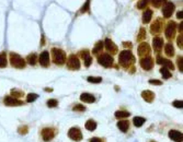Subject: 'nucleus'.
Here are the masks:
<instances>
[{
    "mask_svg": "<svg viewBox=\"0 0 183 142\" xmlns=\"http://www.w3.org/2000/svg\"><path fill=\"white\" fill-rule=\"evenodd\" d=\"M150 142H155V141H150Z\"/></svg>",
    "mask_w": 183,
    "mask_h": 142,
    "instance_id": "nucleus-51",
    "label": "nucleus"
},
{
    "mask_svg": "<svg viewBox=\"0 0 183 142\" xmlns=\"http://www.w3.org/2000/svg\"><path fill=\"white\" fill-rule=\"evenodd\" d=\"M173 11H174V4L172 2H166L165 7L162 8V14L165 18H170L172 15Z\"/></svg>",
    "mask_w": 183,
    "mask_h": 142,
    "instance_id": "nucleus-11",
    "label": "nucleus"
},
{
    "mask_svg": "<svg viewBox=\"0 0 183 142\" xmlns=\"http://www.w3.org/2000/svg\"><path fill=\"white\" fill-rule=\"evenodd\" d=\"M55 135H56V132H55V129L53 128H44L42 130V138L46 142L53 140Z\"/></svg>",
    "mask_w": 183,
    "mask_h": 142,
    "instance_id": "nucleus-7",
    "label": "nucleus"
},
{
    "mask_svg": "<svg viewBox=\"0 0 183 142\" xmlns=\"http://www.w3.org/2000/svg\"><path fill=\"white\" fill-rule=\"evenodd\" d=\"M72 111L74 112H85L86 111V107L85 106H82V105H75L74 107H72Z\"/></svg>",
    "mask_w": 183,
    "mask_h": 142,
    "instance_id": "nucleus-37",
    "label": "nucleus"
},
{
    "mask_svg": "<svg viewBox=\"0 0 183 142\" xmlns=\"http://www.w3.org/2000/svg\"><path fill=\"white\" fill-rule=\"evenodd\" d=\"M137 51H138V55L140 56V57H144V56H148V55L150 54V47L149 45L147 44V43H142V44L138 46V49H137Z\"/></svg>",
    "mask_w": 183,
    "mask_h": 142,
    "instance_id": "nucleus-12",
    "label": "nucleus"
},
{
    "mask_svg": "<svg viewBox=\"0 0 183 142\" xmlns=\"http://www.w3.org/2000/svg\"><path fill=\"white\" fill-rule=\"evenodd\" d=\"M169 138L174 142H182L183 135H182V132L178 131V130H170Z\"/></svg>",
    "mask_w": 183,
    "mask_h": 142,
    "instance_id": "nucleus-14",
    "label": "nucleus"
},
{
    "mask_svg": "<svg viewBox=\"0 0 183 142\" xmlns=\"http://www.w3.org/2000/svg\"><path fill=\"white\" fill-rule=\"evenodd\" d=\"M89 142H104V140L100 138H92L89 140Z\"/></svg>",
    "mask_w": 183,
    "mask_h": 142,
    "instance_id": "nucleus-46",
    "label": "nucleus"
},
{
    "mask_svg": "<svg viewBox=\"0 0 183 142\" xmlns=\"http://www.w3.org/2000/svg\"><path fill=\"white\" fill-rule=\"evenodd\" d=\"M98 62L100 64H102L105 68H110L112 67L114 59L110 54H101L100 56H98Z\"/></svg>",
    "mask_w": 183,
    "mask_h": 142,
    "instance_id": "nucleus-4",
    "label": "nucleus"
},
{
    "mask_svg": "<svg viewBox=\"0 0 183 142\" xmlns=\"http://www.w3.org/2000/svg\"><path fill=\"white\" fill-rule=\"evenodd\" d=\"M18 131H19L20 135H27L29 132V128H27V126H21Z\"/></svg>",
    "mask_w": 183,
    "mask_h": 142,
    "instance_id": "nucleus-39",
    "label": "nucleus"
},
{
    "mask_svg": "<svg viewBox=\"0 0 183 142\" xmlns=\"http://www.w3.org/2000/svg\"><path fill=\"white\" fill-rule=\"evenodd\" d=\"M151 17H153V10L150 9H146L145 12L142 13V22L144 23H149L150 20H151Z\"/></svg>",
    "mask_w": 183,
    "mask_h": 142,
    "instance_id": "nucleus-22",
    "label": "nucleus"
},
{
    "mask_svg": "<svg viewBox=\"0 0 183 142\" xmlns=\"http://www.w3.org/2000/svg\"><path fill=\"white\" fill-rule=\"evenodd\" d=\"M178 46H179L181 49L183 48V45H182V34L179 36V38H178Z\"/></svg>",
    "mask_w": 183,
    "mask_h": 142,
    "instance_id": "nucleus-45",
    "label": "nucleus"
},
{
    "mask_svg": "<svg viewBox=\"0 0 183 142\" xmlns=\"http://www.w3.org/2000/svg\"><path fill=\"white\" fill-rule=\"evenodd\" d=\"M176 17H178V19H182V18H183V11H180V12H178Z\"/></svg>",
    "mask_w": 183,
    "mask_h": 142,
    "instance_id": "nucleus-48",
    "label": "nucleus"
},
{
    "mask_svg": "<svg viewBox=\"0 0 183 142\" xmlns=\"http://www.w3.org/2000/svg\"><path fill=\"white\" fill-rule=\"evenodd\" d=\"M87 80L90 83H101L102 82V78H100V77H88Z\"/></svg>",
    "mask_w": 183,
    "mask_h": 142,
    "instance_id": "nucleus-33",
    "label": "nucleus"
},
{
    "mask_svg": "<svg viewBox=\"0 0 183 142\" xmlns=\"http://www.w3.org/2000/svg\"><path fill=\"white\" fill-rule=\"evenodd\" d=\"M68 137L74 140V141H81L82 139V133L80 131V129L77 128V127H74V128H70L69 131H68Z\"/></svg>",
    "mask_w": 183,
    "mask_h": 142,
    "instance_id": "nucleus-6",
    "label": "nucleus"
},
{
    "mask_svg": "<svg viewBox=\"0 0 183 142\" xmlns=\"http://www.w3.org/2000/svg\"><path fill=\"white\" fill-rule=\"evenodd\" d=\"M104 45H105V48L108 49V51H110V54H116L117 53V46H116L114 43H113L110 38H106L104 41Z\"/></svg>",
    "mask_w": 183,
    "mask_h": 142,
    "instance_id": "nucleus-15",
    "label": "nucleus"
},
{
    "mask_svg": "<svg viewBox=\"0 0 183 142\" xmlns=\"http://www.w3.org/2000/svg\"><path fill=\"white\" fill-rule=\"evenodd\" d=\"M142 98H144L146 102H148V103H151V102L153 101V98H155V94H153L151 91L142 92Z\"/></svg>",
    "mask_w": 183,
    "mask_h": 142,
    "instance_id": "nucleus-21",
    "label": "nucleus"
},
{
    "mask_svg": "<svg viewBox=\"0 0 183 142\" xmlns=\"http://www.w3.org/2000/svg\"><path fill=\"white\" fill-rule=\"evenodd\" d=\"M45 91H46V92H52L53 90H52V89H45Z\"/></svg>",
    "mask_w": 183,
    "mask_h": 142,
    "instance_id": "nucleus-50",
    "label": "nucleus"
},
{
    "mask_svg": "<svg viewBox=\"0 0 183 142\" xmlns=\"http://www.w3.org/2000/svg\"><path fill=\"white\" fill-rule=\"evenodd\" d=\"M160 72H161V75H162L163 79H169L171 78V72L169 71V69H167V68L162 67L160 69Z\"/></svg>",
    "mask_w": 183,
    "mask_h": 142,
    "instance_id": "nucleus-30",
    "label": "nucleus"
},
{
    "mask_svg": "<svg viewBox=\"0 0 183 142\" xmlns=\"http://www.w3.org/2000/svg\"><path fill=\"white\" fill-rule=\"evenodd\" d=\"M80 100L82 102H85V103H89V104L95 102V97L92 94H90V93H82L80 95Z\"/></svg>",
    "mask_w": 183,
    "mask_h": 142,
    "instance_id": "nucleus-20",
    "label": "nucleus"
},
{
    "mask_svg": "<svg viewBox=\"0 0 183 142\" xmlns=\"http://www.w3.org/2000/svg\"><path fill=\"white\" fill-rule=\"evenodd\" d=\"M173 106L176 107V108H182V107H183L182 101H174V102H173Z\"/></svg>",
    "mask_w": 183,
    "mask_h": 142,
    "instance_id": "nucleus-42",
    "label": "nucleus"
},
{
    "mask_svg": "<svg viewBox=\"0 0 183 142\" xmlns=\"http://www.w3.org/2000/svg\"><path fill=\"white\" fill-rule=\"evenodd\" d=\"M149 83L150 84H153V85H161L162 84V82L159 81V80H149Z\"/></svg>",
    "mask_w": 183,
    "mask_h": 142,
    "instance_id": "nucleus-44",
    "label": "nucleus"
},
{
    "mask_svg": "<svg viewBox=\"0 0 183 142\" xmlns=\"http://www.w3.org/2000/svg\"><path fill=\"white\" fill-rule=\"evenodd\" d=\"M38 97V94H35V93H30V94L27 95V103H33L34 101H36Z\"/></svg>",
    "mask_w": 183,
    "mask_h": 142,
    "instance_id": "nucleus-32",
    "label": "nucleus"
},
{
    "mask_svg": "<svg viewBox=\"0 0 183 142\" xmlns=\"http://www.w3.org/2000/svg\"><path fill=\"white\" fill-rule=\"evenodd\" d=\"M117 127L122 132H126L129 128V122L127 120H121L117 122Z\"/></svg>",
    "mask_w": 183,
    "mask_h": 142,
    "instance_id": "nucleus-23",
    "label": "nucleus"
},
{
    "mask_svg": "<svg viewBox=\"0 0 183 142\" xmlns=\"http://www.w3.org/2000/svg\"><path fill=\"white\" fill-rule=\"evenodd\" d=\"M182 22H181V23H180V26H179V30H180V32H182Z\"/></svg>",
    "mask_w": 183,
    "mask_h": 142,
    "instance_id": "nucleus-49",
    "label": "nucleus"
},
{
    "mask_svg": "<svg viewBox=\"0 0 183 142\" xmlns=\"http://www.w3.org/2000/svg\"><path fill=\"white\" fill-rule=\"evenodd\" d=\"M153 49L156 51H160L162 49L163 46V40L159 36H156V37L153 38Z\"/></svg>",
    "mask_w": 183,
    "mask_h": 142,
    "instance_id": "nucleus-18",
    "label": "nucleus"
},
{
    "mask_svg": "<svg viewBox=\"0 0 183 142\" xmlns=\"http://www.w3.org/2000/svg\"><path fill=\"white\" fill-rule=\"evenodd\" d=\"M10 62L12 67L17 68V69H23L25 67V61L20 55L15 54V53H10Z\"/></svg>",
    "mask_w": 183,
    "mask_h": 142,
    "instance_id": "nucleus-3",
    "label": "nucleus"
},
{
    "mask_svg": "<svg viewBox=\"0 0 183 142\" xmlns=\"http://www.w3.org/2000/svg\"><path fill=\"white\" fill-rule=\"evenodd\" d=\"M79 54H80L81 58L83 59L85 66H86V67H89V66L91 64V62H92V58H91V56H90V54H89V51L85 49V51H80Z\"/></svg>",
    "mask_w": 183,
    "mask_h": 142,
    "instance_id": "nucleus-16",
    "label": "nucleus"
},
{
    "mask_svg": "<svg viewBox=\"0 0 183 142\" xmlns=\"http://www.w3.org/2000/svg\"><path fill=\"white\" fill-rule=\"evenodd\" d=\"M151 2H153V7L159 8L160 6H161V4H165V2H166V0H153Z\"/></svg>",
    "mask_w": 183,
    "mask_h": 142,
    "instance_id": "nucleus-40",
    "label": "nucleus"
},
{
    "mask_svg": "<svg viewBox=\"0 0 183 142\" xmlns=\"http://www.w3.org/2000/svg\"><path fill=\"white\" fill-rule=\"evenodd\" d=\"M176 23L173 22V21H171V22H169L168 23V25H167L166 27V36L167 38H169V40H172L173 37H174V35H176Z\"/></svg>",
    "mask_w": 183,
    "mask_h": 142,
    "instance_id": "nucleus-10",
    "label": "nucleus"
},
{
    "mask_svg": "<svg viewBox=\"0 0 183 142\" xmlns=\"http://www.w3.org/2000/svg\"><path fill=\"white\" fill-rule=\"evenodd\" d=\"M38 61H40V64H41L42 67H48L49 66V54H48V51H43L41 55H40V57H38Z\"/></svg>",
    "mask_w": 183,
    "mask_h": 142,
    "instance_id": "nucleus-13",
    "label": "nucleus"
},
{
    "mask_svg": "<svg viewBox=\"0 0 183 142\" xmlns=\"http://www.w3.org/2000/svg\"><path fill=\"white\" fill-rule=\"evenodd\" d=\"M182 61H183L182 56H180V57H178V67H179V69H180V72H182V71H183Z\"/></svg>",
    "mask_w": 183,
    "mask_h": 142,
    "instance_id": "nucleus-41",
    "label": "nucleus"
},
{
    "mask_svg": "<svg viewBox=\"0 0 183 142\" xmlns=\"http://www.w3.org/2000/svg\"><path fill=\"white\" fill-rule=\"evenodd\" d=\"M119 62L123 68L128 69L135 62V57L131 51H123L119 55Z\"/></svg>",
    "mask_w": 183,
    "mask_h": 142,
    "instance_id": "nucleus-1",
    "label": "nucleus"
},
{
    "mask_svg": "<svg viewBox=\"0 0 183 142\" xmlns=\"http://www.w3.org/2000/svg\"><path fill=\"white\" fill-rule=\"evenodd\" d=\"M129 116V113L128 112H125V111H117L115 113V117L116 118H127Z\"/></svg>",
    "mask_w": 183,
    "mask_h": 142,
    "instance_id": "nucleus-29",
    "label": "nucleus"
},
{
    "mask_svg": "<svg viewBox=\"0 0 183 142\" xmlns=\"http://www.w3.org/2000/svg\"><path fill=\"white\" fill-rule=\"evenodd\" d=\"M52 56H53V60L56 64L61 66L66 62V54L63 49L59 48H53L52 49Z\"/></svg>",
    "mask_w": 183,
    "mask_h": 142,
    "instance_id": "nucleus-2",
    "label": "nucleus"
},
{
    "mask_svg": "<svg viewBox=\"0 0 183 142\" xmlns=\"http://www.w3.org/2000/svg\"><path fill=\"white\" fill-rule=\"evenodd\" d=\"M89 4H90V0H87L86 4L81 8V12H82V13H83V12H87V11L89 10Z\"/></svg>",
    "mask_w": 183,
    "mask_h": 142,
    "instance_id": "nucleus-43",
    "label": "nucleus"
},
{
    "mask_svg": "<svg viewBox=\"0 0 183 142\" xmlns=\"http://www.w3.org/2000/svg\"><path fill=\"white\" fill-rule=\"evenodd\" d=\"M157 64H162L163 67L167 68V69H171V70H174V66H173V64L171 62L170 60H168V59H165V58H161V57H157Z\"/></svg>",
    "mask_w": 183,
    "mask_h": 142,
    "instance_id": "nucleus-17",
    "label": "nucleus"
},
{
    "mask_svg": "<svg viewBox=\"0 0 183 142\" xmlns=\"http://www.w3.org/2000/svg\"><path fill=\"white\" fill-rule=\"evenodd\" d=\"M165 53L168 57H172L174 56V47H173V45L171 43H168V44L165 46Z\"/></svg>",
    "mask_w": 183,
    "mask_h": 142,
    "instance_id": "nucleus-24",
    "label": "nucleus"
},
{
    "mask_svg": "<svg viewBox=\"0 0 183 142\" xmlns=\"http://www.w3.org/2000/svg\"><path fill=\"white\" fill-rule=\"evenodd\" d=\"M140 67L144 70H151L153 67V59L149 56H147L145 58L140 59Z\"/></svg>",
    "mask_w": 183,
    "mask_h": 142,
    "instance_id": "nucleus-8",
    "label": "nucleus"
},
{
    "mask_svg": "<svg viewBox=\"0 0 183 142\" xmlns=\"http://www.w3.org/2000/svg\"><path fill=\"white\" fill-rule=\"evenodd\" d=\"M146 37V31L145 29H140V31H139V34H138V37H137V41L140 42L142 41L144 38Z\"/></svg>",
    "mask_w": 183,
    "mask_h": 142,
    "instance_id": "nucleus-36",
    "label": "nucleus"
},
{
    "mask_svg": "<svg viewBox=\"0 0 183 142\" xmlns=\"http://www.w3.org/2000/svg\"><path fill=\"white\" fill-rule=\"evenodd\" d=\"M103 42H98L97 43V45H95V47L93 48V51H92V54H95V55H98V54H100L101 53V51L103 49Z\"/></svg>",
    "mask_w": 183,
    "mask_h": 142,
    "instance_id": "nucleus-28",
    "label": "nucleus"
},
{
    "mask_svg": "<svg viewBox=\"0 0 183 142\" xmlns=\"http://www.w3.org/2000/svg\"><path fill=\"white\" fill-rule=\"evenodd\" d=\"M150 0H140L138 2V4H137V7L139 8V9H144V8L148 4V2H149Z\"/></svg>",
    "mask_w": 183,
    "mask_h": 142,
    "instance_id": "nucleus-38",
    "label": "nucleus"
},
{
    "mask_svg": "<svg viewBox=\"0 0 183 142\" xmlns=\"http://www.w3.org/2000/svg\"><path fill=\"white\" fill-rule=\"evenodd\" d=\"M27 60L31 66H34V64H36V62H38V56L35 54H31L27 57Z\"/></svg>",
    "mask_w": 183,
    "mask_h": 142,
    "instance_id": "nucleus-26",
    "label": "nucleus"
},
{
    "mask_svg": "<svg viewBox=\"0 0 183 142\" xmlns=\"http://www.w3.org/2000/svg\"><path fill=\"white\" fill-rule=\"evenodd\" d=\"M85 127L87 130H89V131H93V130L97 129V122H95L94 120H92V119H89L88 122H86Z\"/></svg>",
    "mask_w": 183,
    "mask_h": 142,
    "instance_id": "nucleus-25",
    "label": "nucleus"
},
{
    "mask_svg": "<svg viewBox=\"0 0 183 142\" xmlns=\"http://www.w3.org/2000/svg\"><path fill=\"white\" fill-rule=\"evenodd\" d=\"M11 94L13 95V97L18 98V97H21V96H23V92H22V91H18V90L13 89V90H11Z\"/></svg>",
    "mask_w": 183,
    "mask_h": 142,
    "instance_id": "nucleus-34",
    "label": "nucleus"
},
{
    "mask_svg": "<svg viewBox=\"0 0 183 142\" xmlns=\"http://www.w3.org/2000/svg\"><path fill=\"white\" fill-rule=\"evenodd\" d=\"M161 27H162V23H161V20H156L151 24V27H150V31H151V33L153 34H157L159 33L160 31H161Z\"/></svg>",
    "mask_w": 183,
    "mask_h": 142,
    "instance_id": "nucleus-19",
    "label": "nucleus"
},
{
    "mask_svg": "<svg viewBox=\"0 0 183 142\" xmlns=\"http://www.w3.org/2000/svg\"><path fill=\"white\" fill-rule=\"evenodd\" d=\"M123 45H124V47H128V48H131L132 47V43H126V42H124V43H123Z\"/></svg>",
    "mask_w": 183,
    "mask_h": 142,
    "instance_id": "nucleus-47",
    "label": "nucleus"
},
{
    "mask_svg": "<svg viewBox=\"0 0 183 142\" xmlns=\"http://www.w3.org/2000/svg\"><path fill=\"white\" fill-rule=\"evenodd\" d=\"M4 105L7 106H20V105H23V101H20L18 98L13 97V96H6L4 100Z\"/></svg>",
    "mask_w": 183,
    "mask_h": 142,
    "instance_id": "nucleus-9",
    "label": "nucleus"
},
{
    "mask_svg": "<svg viewBox=\"0 0 183 142\" xmlns=\"http://www.w3.org/2000/svg\"><path fill=\"white\" fill-rule=\"evenodd\" d=\"M57 105H58L57 100H54V98H52V100H48V101H47V106H48V107H51V108H53V107H56Z\"/></svg>",
    "mask_w": 183,
    "mask_h": 142,
    "instance_id": "nucleus-35",
    "label": "nucleus"
},
{
    "mask_svg": "<svg viewBox=\"0 0 183 142\" xmlns=\"http://www.w3.org/2000/svg\"><path fill=\"white\" fill-rule=\"evenodd\" d=\"M146 119L142 118V117H135L133 119V122H134V126L135 127H142L144 124H145Z\"/></svg>",
    "mask_w": 183,
    "mask_h": 142,
    "instance_id": "nucleus-27",
    "label": "nucleus"
},
{
    "mask_svg": "<svg viewBox=\"0 0 183 142\" xmlns=\"http://www.w3.org/2000/svg\"><path fill=\"white\" fill-rule=\"evenodd\" d=\"M67 67L71 70H79L80 69V60L75 55H70L67 60Z\"/></svg>",
    "mask_w": 183,
    "mask_h": 142,
    "instance_id": "nucleus-5",
    "label": "nucleus"
},
{
    "mask_svg": "<svg viewBox=\"0 0 183 142\" xmlns=\"http://www.w3.org/2000/svg\"><path fill=\"white\" fill-rule=\"evenodd\" d=\"M7 66V57H6V53H1L0 54V68H4Z\"/></svg>",
    "mask_w": 183,
    "mask_h": 142,
    "instance_id": "nucleus-31",
    "label": "nucleus"
}]
</instances>
